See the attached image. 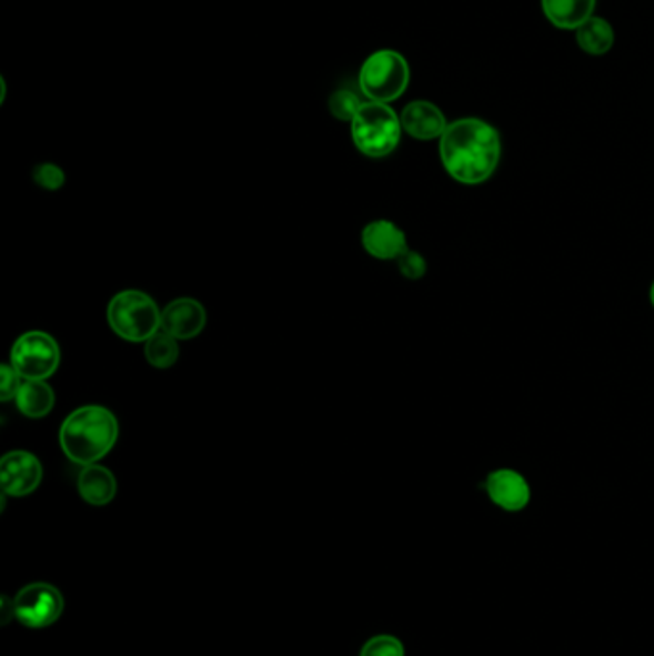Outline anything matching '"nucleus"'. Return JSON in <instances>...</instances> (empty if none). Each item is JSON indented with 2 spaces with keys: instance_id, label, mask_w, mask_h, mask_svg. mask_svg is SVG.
Listing matches in <instances>:
<instances>
[{
  "instance_id": "nucleus-1",
  "label": "nucleus",
  "mask_w": 654,
  "mask_h": 656,
  "mask_svg": "<svg viewBox=\"0 0 654 656\" xmlns=\"http://www.w3.org/2000/svg\"><path fill=\"white\" fill-rule=\"evenodd\" d=\"M440 158L459 183H484L500 165V133L476 118L453 121L440 139Z\"/></svg>"
},
{
  "instance_id": "nucleus-2",
  "label": "nucleus",
  "mask_w": 654,
  "mask_h": 656,
  "mask_svg": "<svg viewBox=\"0 0 654 656\" xmlns=\"http://www.w3.org/2000/svg\"><path fill=\"white\" fill-rule=\"evenodd\" d=\"M120 436V424L102 405H83L66 416L60 426V447L76 465H94L112 452Z\"/></svg>"
},
{
  "instance_id": "nucleus-3",
  "label": "nucleus",
  "mask_w": 654,
  "mask_h": 656,
  "mask_svg": "<svg viewBox=\"0 0 654 656\" xmlns=\"http://www.w3.org/2000/svg\"><path fill=\"white\" fill-rule=\"evenodd\" d=\"M105 319L110 329L131 344H144L162 331V310L141 290L118 292L108 304Z\"/></svg>"
},
{
  "instance_id": "nucleus-4",
  "label": "nucleus",
  "mask_w": 654,
  "mask_h": 656,
  "mask_svg": "<svg viewBox=\"0 0 654 656\" xmlns=\"http://www.w3.org/2000/svg\"><path fill=\"white\" fill-rule=\"evenodd\" d=\"M350 131L353 144L361 154L380 160L400 147L403 128L400 115L390 104L366 100L350 123Z\"/></svg>"
},
{
  "instance_id": "nucleus-5",
  "label": "nucleus",
  "mask_w": 654,
  "mask_h": 656,
  "mask_svg": "<svg viewBox=\"0 0 654 656\" xmlns=\"http://www.w3.org/2000/svg\"><path fill=\"white\" fill-rule=\"evenodd\" d=\"M358 85L359 91L373 102H394L408 91V60L395 50L374 52L359 70Z\"/></svg>"
},
{
  "instance_id": "nucleus-6",
  "label": "nucleus",
  "mask_w": 654,
  "mask_h": 656,
  "mask_svg": "<svg viewBox=\"0 0 654 656\" xmlns=\"http://www.w3.org/2000/svg\"><path fill=\"white\" fill-rule=\"evenodd\" d=\"M62 352L57 340L42 331L21 334L10 350V365L23 381H49L57 374Z\"/></svg>"
},
{
  "instance_id": "nucleus-7",
  "label": "nucleus",
  "mask_w": 654,
  "mask_h": 656,
  "mask_svg": "<svg viewBox=\"0 0 654 656\" xmlns=\"http://www.w3.org/2000/svg\"><path fill=\"white\" fill-rule=\"evenodd\" d=\"M16 618L26 628H49L62 616L63 597L57 587L50 584H31L21 589L14 599Z\"/></svg>"
},
{
  "instance_id": "nucleus-8",
  "label": "nucleus",
  "mask_w": 654,
  "mask_h": 656,
  "mask_svg": "<svg viewBox=\"0 0 654 656\" xmlns=\"http://www.w3.org/2000/svg\"><path fill=\"white\" fill-rule=\"evenodd\" d=\"M42 465L36 455L26 450L8 452L0 461V486L2 494L26 497L41 486Z\"/></svg>"
},
{
  "instance_id": "nucleus-9",
  "label": "nucleus",
  "mask_w": 654,
  "mask_h": 656,
  "mask_svg": "<svg viewBox=\"0 0 654 656\" xmlns=\"http://www.w3.org/2000/svg\"><path fill=\"white\" fill-rule=\"evenodd\" d=\"M484 487L490 499L509 513H519L522 508H526L532 499V490L526 478L513 468H497L487 474Z\"/></svg>"
},
{
  "instance_id": "nucleus-10",
  "label": "nucleus",
  "mask_w": 654,
  "mask_h": 656,
  "mask_svg": "<svg viewBox=\"0 0 654 656\" xmlns=\"http://www.w3.org/2000/svg\"><path fill=\"white\" fill-rule=\"evenodd\" d=\"M205 323V307L194 297H177L162 310V331L177 340L197 339Z\"/></svg>"
},
{
  "instance_id": "nucleus-11",
  "label": "nucleus",
  "mask_w": 654,
  "mask_h": 656,
  "mask_svg": "<svg viewBox=\"0 0 654 656\" xmlns=\"http://www.w3.org/2000/svg\"><path fill=\"white\" fill-rule=\"evenodd\" d=\"M361 244L366 254L373 255L376 260H398L403 252H408V236L400 226L388 221L376 219L361 231Z\"/></svg>"
},
{
  "instance_id": "nucleus-12",
  "label": "nucleus",
  "mask_w": 654,
  "mask_h": 656,
  "mask_svg": "<svg viewBox=\"0 0 654 656\" xmlns=\"http://www.w3.org/2000/svg\"><path fill=\"white\" fill-rule=\"evenodd\" d=\"M401 128L416 141L442 139L447 129V121L440 108L426 100H415L403 108L400 115Z\"/></svg>"
},
{
  "instance_id": "nucleus-13",
  "label": "nucleus",
  "mask_w": 654,
  "mask_h": 656,
  "mask_svg": "<svg viewBox=\"0 0 654 656\" xmlns=\"http://www.w3.org/2000/svg\"><path fill=\"white\" fill-rule=\"evenodd\" d=\"M79 495L92 507H104L118 494V482L110 468L94 463L81 468L78 476Z\"/></svg>"
},
{
  "instance_id": "nucleus-14",
  "label": "nucleus",
  "mask_w": 654,
  "mask_h": 656,
  "mask_svg": "<svg viewBox=\"0 0 654 656\" xmlns=\"http://www.w3.org/2000/svg\"><path fill=\"white\" fill-rule=\"evenodd\" d=\"M549 22L559 29H577L593 18L595 0H542Z\"/></svg>"
},
{
  "instance_id": "nucleus-15",
  "label": "nucleus",
  "mask_w": 654,
  "mask_h": 656,
  "mask_svg": "<svg viewBox=\"0 0 654 656\" xmlns=\"http://www.w3.org/2000/svg\"><path fill=\"white\" fill-rule=\"evenodd\" d=\"M54 392L47 381H23L16 395V405L21 415L28 418H42L54 410Z\"/></svg>"
},
{
  "instance_id": "nucleus-16",
  "label": "nucleus",
  "mask_w": 654,
  "mask_h": 656,
  "mask_svg": "<svg viewBox=\"0 0 654 656\" xmlns=\"http://www.w3.org/2000/svg\"><path fill=\"white\" fill-rule=\"evenodd\" d=\"M577 44L590 54H605L614 44L611 23L603 18H590L584 26L576 29Z\"/></svg>"
},
{
  "instance_id": "nucleus-17",
  "label": "nucleus",
  "mask_w": 654,
  "mask_h": 656,
  "mask_svg": "<svg viewBox=\"0 0 654 656\" xmlns=\"http://www.w3.org/2000/svg\"><path fill=\"white\" fill-rule=\"evenodd\" d=\"M179 340L173 339L165 331L155 332L152 339L144 342V357L148 365L154 369H169L175 365L179 360Z\"/></svg>"
},
{
  "instance_id": "nucleus-18",
  "label": "nucleus",
  "mask_w": 654,
  "mask_h": 656,
  "mask_svg": "<svg viewBox=\"0 0 654 656\" xmlns=\"http://www.w3.org/2000/svg\"><path fill=\"white\" fill-rule=\"evenodd\" d=\"M361 107H363V100L359 99L358 92L352 89H338L332 92L331 99H329V112L338 121L352 123Z\"/></svg>"
},
{
  "instance_id": "nucleus-19",
  "label": "nucleus",
  "mask_w": 654,
  "mask_h": 656,
  "mask_svg": "<svg viewBox=\"0 0 654 656\" xmlns=\"http://www.w3.org/2000/svg\"><path fill=\"white\" fill-rule=\"evenodd\" d=\"M31 176L42 191L57 192L66 184V173L57 163H39Z\"/></svg>"
},
{
  "instance_id": "nucleus-20",
  "label": "nucleus",
  "mask_w": 654,
  "mask_h": 656,
  "mask_svg": "<svg viewBox=\"0 0 654 656\" xmlns=\"http://www.w3.org/2000/svg\"><path fill=\"white\" fill-rule=\"evenodd\" d=\"M361 656H405L400 639L392 635H376L365 643Z\"/></svg>"
},
{
  "instance_id": "nucleus-21",
  "label": "nucleus",
  "mask_w": 654,
  "mask_h": 656,
  "mask_svg": "<svg viewBox=\"0 0 654 656\" xmlns=\"http://www.w3.org/2000/svg\"><path fill=\"white\" fill-rule=\"evenodd\" d=\"M395 262H398L401 275L409 279V281H419V279L426 275V260L411 248H409L408 252H403Z\"/></svg>"
},
{
  "instance_id": "nucleus-22",
  "label": "nucleus",
  "mask_w": 654,
  "mask_h": 656,
  "mask_svg": "<svg viewBox=\"0 0 654 656\" xmlns=\"http://www.w3.org/2000/svg\"><path fill=\"white\" fill-rule=\"evenodd\" d=\"M21 384H23V379L18 374V371L10 363H4L0 367V402L7 403L10 400H16Z\"/></svg>"
},
{
  "instance_id": "nucleus-23",
  "label": "nucleus",
  "mask_w": 654,
  "mask_h": 656,
  "mask_svg": "<svg viewBox=\"0 0 654 656\" xmlns=\"http://www.w3.org/2000/svg\"><path fill=\"white\" fill-rule=\"evenodd\" d=\"M651 304H653L654 307V283L653 286H651Z\"/></svg>"
}]
</instances>
